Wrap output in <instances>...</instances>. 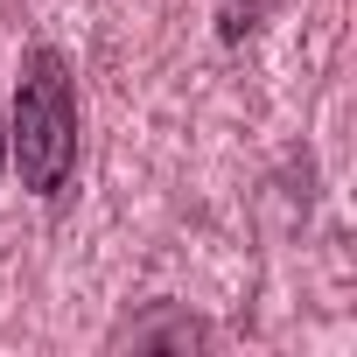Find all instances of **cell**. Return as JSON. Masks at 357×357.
<instances>
[{
	"label": "cell",
	"mask_w": 357,
	"mask_h": 357,
	"mask_svg": "<svg viewBox=\"0 0 357 357\" xmlns=\"http://www.w3.org/2000/svg\"><path fill=\"white\" fill-rule=\"evenodd\" d=\"M8 154L22 168V190H36V197L70 190V175H77V77H70L63 50H29L22 56Z\"/></svg>",
	"instance_id": "6da1fadb"
},
{
	"label": "cell",
	"mask_w": 357,
	"mask_h": 357,
	"mask_svg": "<svg viewBox=\"0 0 357 357\" xmlns=\"http://www.w3.org/2000/svg\"><path fill=\"white\" fill-rule=\"evenodd\" d=\"M0 168H8V119H0Z\"/></svg>",
	"instance_id": "7a4b0ae2"
}]
</instances>
